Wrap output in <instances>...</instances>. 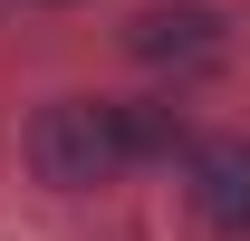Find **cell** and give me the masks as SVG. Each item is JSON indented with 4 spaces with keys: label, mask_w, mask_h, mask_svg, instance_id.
Instances as JSON below:
<instances>
[{
    "label": "cell",
    "mask_w": 250,
    "mask_h": 241,
    "mask_svg": "<svg viewBox=\"0 0 250 241\" xmlns=\"http://www.w3.org/2000/svg\"><path fill=\"white\" fill-rule=\"evenodd\" d=\"M29 174L48 183V193H96V183H116L125 174L116 106H106V96H48L29 116Z\"/></svg>",
    "instance_id": "cell-1"
},
{
    "label": "cell",
    "mask_w": 250,
    "mask_h": 241,
    "mask_svg": "<svg viewBox=\"0 0 250 241\" xmlns=\"http://www.w3.org/2000/svg\"><path fill=\"white\" fill-rule=\"evenodd\" d=\"M183 193L221 241H250V135H202L183 154Z\"/></svg>",
    "instance_id": "cell-2"
},
{
    "label": "cell",
    "mask_w": 250,
    "mask_h": 241,
    "mask_svg": "<svg viewBox=\"0 0 250 241\" xmlns=\"http://www.w3.org/2000/svg\"><path fill=\"white\" fill-rule=\"evenodd\" d=\"M125 48L145 68H212L221 58V10L212 0H173V10H135Z\"/></svg>",
    "instance_id": "cell-3"
},
{
    "label": "cell",
    "mask_w": 250,
    "mask_h": 241,
    "mask_svg": "<svg viewBox=\"0 0 250 241\" xmlns=\"http://www.w3.org/2000/svg\"><path fill=\"white\" fill-rule=\"evenodd\" d=\"M116 154H125V164H164V154H192L183 106H173V96H125V106H116Z\"/></svg>",
    "instance_id": "cell-4"
},
{
    "label": "cell",
    "mask_w": 250,
    "mask_h": 241,
    "mask_svg": "<svg viewBox=\"0 0 250 241\" xmlns=\"http://www.w3.org/2000/svg\"><path fill=\"white\" fill-rule=\"evenodd\" d=\"M39 10H67V0H39Z\"/></svg>",
    "instance_id": "cell-5"
}]
</instances>
